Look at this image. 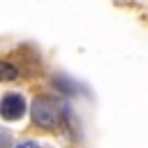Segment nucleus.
I'll list each match as a JSON object with an SVG mask.
<instances>
[{"label":"nucleus","instance_id":"1","mask_svg":"<svg viewBox=\"0 0 148 148\" xmlns=\"http://www.w3.org/2000/svg\"><path fill=\"white\" fill-rule=\"evenodd\" d=\"M30 113H32V120L39 125V127H56L60 116H58V109L51 99L46 97H37L30 106Z\"/></svg>","mask_w":148,"mask_h":148},{"label":"nucleus","instance_id":"2","mask_svg":"<svg viewBox=\"0 0 148 148\" xmlns=\"http://www.w3.org/2000/svg\"><path fill=\"white\" fill-rule=\"evenodd\" d=\"M23 111H25V99L21 95H16V92L5 95V99L0 104V113L5 120H18L23 116Z\"/></svg>","mask_w":148,"mask_h":148},{"label":"nucleus","instance_id":"3","mask_svg":"<svg viewBox=\"0 0 148 148\" xmlns=\"http://www.w3.org/2000/svg\"><path fill=\"white\" fill-rule=\"evenodd\" d=\"M16 76H18L16 67L9 65V62H2V60H0V81H12V79H16Z\"/></svg>","mask_w":148,"mask_h":148},{"label":"nucleus","instance_id":"4","mask_svg":"<svg viewBox=\"0 0 148 148\" xmlns=\"http://www.w3.org/2000/svg\"><path fill=\"white\" fill-rule=\"evenodd\" d=\"M9 146H12V136H9V132L0 130V148H9Z\"/></svg>","mask_w":148,"mask_h":148},{"label":"nucleus","instance_id":"5","mask_svg":"<svg viewBox=\"0 0 148 148\" xmlns=\"http://www.w3.org/2000/svg\"><path fill=\"white\" fill-rule=\"evenodd\" d=\"M16 148H39V143L37 141H21Z\"/></svg>","mask_w":148,"mask_h":148}]
</instances>
